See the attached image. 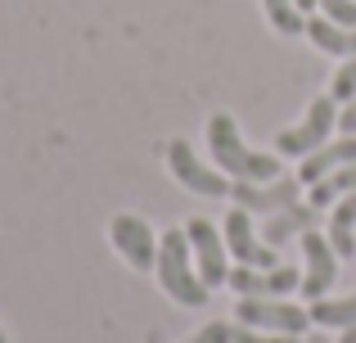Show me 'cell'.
<instances>
[{
    "mask_svg": "<svg viewBox=\"0 0 356 343\" xmlns=\"http://www.w3.org/2000/svg\"><path fill=\"white\" fill-rule=\"evenodd\" d=\"M158 285H163V294L172 303H181V308H208V285L199 280V266H194V253H190V235H185V226L176 230H163L158 235Z\"/></svg>",
    "mask_w": 356,
    "mask_h": 343,
    "instance_id": "cell-1",
    "label": "cell"
},
{
    "mask_svg": "<svg viewBox=\"0 0 356 343\" xmlns=\"http://www.w3.org/2000/svg\"><path fill=\"white\" fill-rule=\"evenodd\" d=\"M208 150H212V163H217L230 181H275V176H284L280 159H270V154L243 145V136H239V127H235L230 113H212Z\"/></svg>",
    "mask_w": 356,
    "mask_h": 343,
    "instance_id": "cell-2",
    "label": "cell"
},
{
    "mask_svg": "<svg viewBox=\"0 0 356 343\" xmlns=\"http://www.w3.org/2000/svg\"><path fill=\"white\" fill-rule=\"evenodd\" d=\"M339 127V99L321 95L307 104V118L298 127H284V131L275 136V150L280 154H293V159H307V154H316L321 145H330V131Z\"/></svg>",
    "mask_w": 356,
    "mask_h": 343,
    "instance_id": "cell-3",
    "label": "cell"
},
{
    "mask_svg": "<svg viewBox=\"0 0 356 343\" xmlns=\"http://www.w3.org/2000/svg\"><path fill=\"white\" fill-rule=\"evenodd\" d=\"M167 168H172V176L190 194H203V199H230V185H235V181H230L221 168L203 163L185 141H172V145H167Z\"/></svg>",
    "mask_w": 356,
    "mask_h": 343,
    "instance_id": "cell-4",
    "label": "cell"
},
{
    "mask_svg": "<svg viewBox=\"0 0 356 343\" xmlns=\"http://www.w3.org/2000/svg\"><path fill=\"white\" fill-rule=\"evenodd\" d=\"M235 321L248 330H266V335H302L312 326V312L293 308L284 298H239L235 303Z\"/></svg>",
    "mask_w": 356,
    "mask_h": 343,
    "instance_id": "cell-5",
    "label": "cell"
},
{
    "mask_svg": "<svg viewBox=\"0 0 356 343\" xmlns=\"http://www.w3.org/2000/svg\"><path fill=\"white\" fill-rule=\"evenodd\" d=\"M185 235H190V253H194V266H199V280L208 289H221L230 280V262H226V235L212 226L208 217H194L185 221Z\"/></svg>",
    "mask_w": 356,
    "mask_h": 343,
    "instance_id": "cell-6",
    "label": "cell"
},
{
    "mask_svg": "<svg viewBox=\"0 0 356 343\" xmlns=\"http://www.w3.org/2000/svg\"><path fill=\"white\" fill-rule=\"evenodd\" d=\"M230 199L248 212H284L293 203H302V181L298 176H275V181H235L230 185Z\"/></svg>",
    "mask_w": 356,
    "mask_h": 343,
    "instance_id": "cell-7",
    "label": "cell"
},
{
    "mask_svg": "<svg viewBox=\"0 0 356 343\" xmlns=\"http://www.w3.org/2000/svg\"><path fill=\"white\" fill-rule=\"evenodd\" d=\"M221 235H226V248L239 257V266H280L275 248L266 244V239H257V230H252V212L248 208H230L226 221H221Z\"/></svg>",
    "mask_w": 356,
    "mask_h": 343,
    "instance_id": "cell-8",
    "label": "cell"
},
{
    "mask_svg": "<svg viewBox=\"0 0 356 343\" xmlns=\"http://www.w3.org/2000/svg\"><path fill=\"white\" fill-rule=\"evenodd\" d=\"M230 289L239 298H284L302 285L293 266H230Z\"/></svg>",
    "mask_w": 356,
    "mask_h": 343,
    "instance_id": "cell-9",
    "label": "cell"
},
{
    "mask_svg": "<svg viewBox=\"0 0 356 343\" xmlns=\"http://www.w3.org/2000/svg\"><path fill=\"white\" fill-rule=\"evenodd\" d=\"M302 257H307V276H302V285H298V294H302L307 303H316V298L330 294L334 280H339V253L330 248V235L307 230L302 235Z\"/></svg>",
    "mask_w": 356,
    "mask_h": 343,
    "instance_id": "cell-10",
    "label": "cell"
},
{
    "mask_svg": "<svg viewBox=\"0 0 356 343\" xmlns=\"http://www.w3.org/2000/svg\"><path fill=\"white\" fill-rule=\"evenodd\" d=\"M108 239H113V248L127 257L131 266H136V271H154V262H158V235L149 230V221L122 212V217L108 221Z\"/></svg>",
    "mask_w": 356,
    "mask_h": 343,
    "instance_id": "cell-11",
    "label": "cell"
},
{
    "mask_svg": "<svg viewBox=\"0 0 356 343\" xmlns=\"http://www.w3.org/2000/svg\"><path fill=\"white\" fill-rule=\"evenodd\" d=\"M348 163H356V136H334L330 145H321L316 154H307V163L298 168V181L316 185V181H325L330 172L348 168Z\"/></svg>",
    "mask_w": 356,
    "mask_h": 343,
    "instance_id": "cell-12",
    "label": "cell"
},
{
    "mask_svg": "<svg viewBox=\"0 0 356 343\" xmlns=\"http://www.w3.org/2000/svg\"><path fill=\"white\" fill-rule=\"evenodd\" d=\"M316 221H321V208L316 203H293V208H284V212H270L266 217V244L270 248H280V244H289V239H302L307 230H316Z\"/></svg>",
    "mask_w": 356,
    "mask_h": 343,
    "instance_id": "cell-13",
    "label": "cell"
},
{
    "mask_svg": "<svg viewBox=\"0 0 356 343\" xmlns=\"http://www.w3.org/2000/svg\"><path fill=\"white\" fill-rule=\"evenodd\" d=\"M307 36H312L316 50L339 54V59H356V27H343L334 18H307Z\"/></svg>",
    "mask_w": 356,
    "mask_h": 343,
    "instance_id": "cell-14",
    "label": "cell"
},
{
    "mask_svg": "<svg viewBox=\"0 0 356 343\" xmlns=\"http://www.w3.org/2000/svg\"><path fill=\"white\" fill-rule=\"evenodd\" d=\"M330 248L339 257H356V194L334 203V212H330Z\"/></svg>",
    "mask_w": 356,
    "mask_h": 343,
    "instance_id": "cell-15",
    "label": "cell"
},
{
    "mask_svg": "<svg viewBox=\"0 0 356 343\" xmlns=\"http://www.w3.org/2000/svg\"><path fill=\"white\" fill-rule=\"evenodd\" d=\"M307 312H312V321L325 326V330H348V326H356V289L348 298H316Z\"/></svg>",
    "mask_w": 356,
    "mask_h": 343,
    "instance_id": "cell-16",
    "label": "cell"
},
{
    "mask_svg": "<svg viewBox=\"0 0 356 343\" xmlns=\"http://www.w3.org/2000/svg\"><path fill=\"white\" fill-rule=\"evenodd\" d=\"M348 194H356V163H348V168H339V172H330L325 181H316L312 185V203L316 208H330V203H339V199H348Z\"/></svg>",
    "mask_w": 356,
    "mask_h": 343,
    "instance_id": "cell-17",
    "label": "cell"
},
{
    "mask_svg": "<svg viewBox=\"0 0 356 343\" xmlns=\"http://www.w3.org/2000/svg\"><path fill=\"white\" fill-rule=\"evenodd\" d=\"M261 5H266V18L280 36H302L307 32V18L298 14L293 0H261Z\"/></svg>",
    "mask_w": 356,
    "mask_h": 343,
    "instance_id": "cell-18",
    "label": "cell"
},
{
    "mask_svg": "<svg viewBox=\"0 0 356 343\" xmlns=\"http://www.w3.org/2000/svg\"><path fill=\"white\" fill-rule=\"evenodd\" d=\"M330 99H339V104L356 99V59H343V68L334 72V81H330Z\"/></svg>",
    "mask_w": 356,
    "mask_h": 343,
    "instance_id": "cell-19",
    "label": "cell"
},
{
    "mask_svg": "<svg viewBox=\"0 0 356 343\" xmlns=\"http://www.w3.org/2000/svg\"><path fill=\"white\" fill-rule=\"evenodd\" d=\"M230 343H302L298 335H266V330H248V326H235Z\"/></svg>",
    "mask_w": 356,
    "mask_h": 343,
    "instance_id": "cell-20",
    "label": "cell"
},
{
    "mask_svg": "<svg viewBox=\"0 0 356 343\" xmlns=\"http://www.w3.org/2000/svg\"><path fill=\"white\" fill-rule=\"evenodd\" d=\"M321 14L343 27H356V0H321Z\"/></svg>",
    "mask_w": 356,
    "mask_h": 343,
    "instance_id": "cell-21",
    "label": "cell"
},
{
    "mask_svg": "<svg viewBox=\"0 0 356 343\" xmlns=\"http://www.w3.org/2000/svg\"><path fill=\"white\" fill-rule=\"evenodd\" d=\"M230 335H235V326H226V321H212V326H203L199 335H190L185 343H230Z\"/></svg>",
    "mask_w": 356,
    "mask_h": 343,
    "instance_id": "cell-22",
    "label": "cell"
},
{
    "mask_svg": "<svg viewBox=\"0 0 356 343\" xmlns=\"http://www.w3.org/2000/svg\"><path fill=\"white\" fill-rule=\"evenodd\" d=\"M339 131L343 136H356V99H348V104L339 109Z\"/></svg>",
    "mask_w": 356,
    "mask_h": 343,
    "instance_id": "cell-23",
    "label": "cell"
},
{
    "mask_svg": "<svg viewBox=\"0 0 356 343\" xmlns=\"http://www.w3.org/2000/svg\"><path fill=\"white\" fill-rule=\"evenodd\" d=\"M339 343H356V326H348V330H343V339Z\"/></svg>",
    "mask_w": 356,
    "mask_h": 343,
    "instance_id": "cell-24",
    "label": "cell"
},
{
    "mask_svg": "<svg viewBox=\"0 0 356 343\" xmlns=\"http://www.w3.org/2000/svg\"><path fill=\"white\" fill-rule=\"evenodd\" d=\"M0 343H9V339H5V330H0Z\"/></svg>",
    "mask_w": 356,
    "mask_h": 343,
    "instance_id": "cell-25",
    "label": "cell"
}]
</instances>
